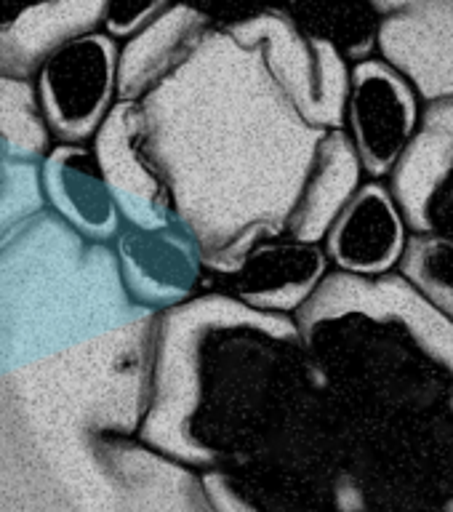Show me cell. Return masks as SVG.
<instances>
[{
    "instance_id": "6da1fadb",
    "label": "cell",
    "mask_w": 453,
    "mask_h": 512,
    "mask_svg": "<svg viewBox=\"0 0 453 512\" xmlns=\"http://www.w3.org/2000/svg\"><path fill=\"white\" fill-rule=\"evenodd\" d=\"M208 270L230 278L232 294L256 310H296L326 272V248L296 240L286 224L254 219L203 256Z\"/></svg>"
},
{
    "instance_id": "7a4b0ae2",
    "label": "cell",
    "mask_w": 453,
    "mask_h": 512,
    "mask_svg": "<svg viewBox=\"0 0 453 512\" xmlns=\"http://www.w3.org/2000/svg\"><path fill=\"white\" fill-rule=\"evenodd\" d=\"M419 128V96L411 80L382 59L352 64L344 131L368 179L395 171Z\"/></svg>"
},
{
    "instance_id": "5b68a950",
    "label": "cell",
    "mask_w": 453,
    "mask_h": 512,
    "mask_svg": "<svg viewBox=\"0 0 453 512\" xmlns=\"http://www.w3.org/2000/svg\"><path fill=\"white\" fill-rule=\"evenodd\" d=\"M360 174L363 166L347 131L331 128L320 136L302 190L296 195L294 206L288 208V235L310 243L326 238L331 222L360 190Z\"/></svg>"
},
{
    "instance_id": "ba28073f",
    "label": "cell",
    "mask_w": 453,
    "mask_h": 512,
    "mask_svg": "<svg viewBox=\"0 0 453 512\" xmlns=\"http://www.w3.org/2000/svg\"><path fill=\"white\" fill-rule=\"evenodd\" d=\"M192 8H198L206 16L211 27L219 30H232L243 22H251L256 16L267 14L272 8H278L280 0H184Z\"/></svg>"
},
{
    "instance_id": "8992f818",
    "label": "cell",
    "mask_w": 453,
    "mask_h": 512,
    "mask_svg": "<svg viewBox=\"0 0 453 512\" xmlns=\"http://www.w3.org/2000/svg\"><path fill=\"white\" fill-rule=\"evenodd\" d=\"M286 11L304 38L326 43L344 62L368 59L379 38L371 0H286Z\"/></svg>"
},
{
    "instance_id": "52a82bcc",
    "label": "cell",
    "mask_w": 453,
    "mask_h": 512,
    "mask_svg": "<svg viewBox=\"0 0 453 512\" xmlns=\"http://www.w3.org/2000/svg\"><path fill=\"white\" fill-rule=\"evenodd\" d=\"M174 0H107L104 27L110 38H131L158 22Z\"/></svg>"
},
{
    "instance_id": "3957f363",
    "label": "cell",
    "mask_w": 453,
    "mask_h": 512,
    "mask_svg": "<svg viewBox=\"0 0 453 512\" xmlns=\"http://www.w3.org/2000/svg\"><path fill=\"white\" fill-rule=\"evenodd\" d=\"M120 51L107 32L64 43L40 70V104L64 139H88L102 126L120 80Z\"/></svg>"
},
{
    "instance_id": "277c9868",
    "label": "cell",
    "mask_w": 453,
    "mask_h": 512,
    "mask_svg": "<svg viewBox=\"0 0 453 512\" xmlns=\"http://www.w3.org/2000/svg\"><path fill=\"white\" fill-rule=\"evenodd\" d=\"M326 256L358 278H379L406 256L408 227L392 192L382 182L360 184L326 232Z\"/></svg>"
}]
</instances>
